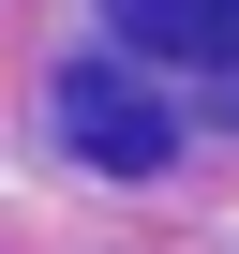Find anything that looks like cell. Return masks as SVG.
I'll list each match as a JSON object with an SVG mask.
<instances>
[{
  "label": "cell",
  "instance_id": "2",
  "mask_svg": "<svg viewBox=\"0 0 239 254\" xmlns=\"http://www.w3.org/2000/svg\"><path fill=\"white\" fill-rule=\"evenodd\" d=\"M105 15H120L135 60H179V75L239 120V0H105Z\"/></svg>",
  "mask_w": 239,
  "mask_h": 254
},
{
  "label": "cell",
  "instance_id": "1",
  "mask_svg": "<svg viewBox=\"0 0 239 254\" xmlns=\"http://www.w3.org/2000/svg\"><path fill=\"white\" fill-rule=\"evenodd\" d=\"M60 135H75L105 180H150V165H179V120H165V90H150L135 60H75V75H60Z\"/></svg>",
  "mask_w": 239,
  "mask_h": 254
}]
</instances>
